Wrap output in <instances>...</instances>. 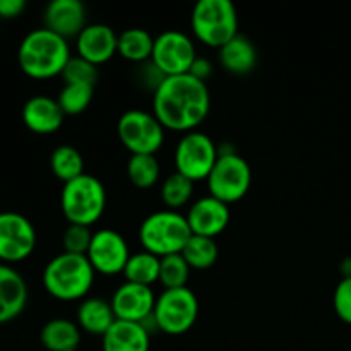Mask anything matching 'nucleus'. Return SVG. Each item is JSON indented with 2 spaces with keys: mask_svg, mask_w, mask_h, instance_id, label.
Here are the masks:
<instances>
[{
  "mask_svg": "<svg viewBox=\"0 0 351 351\" xmlns=\"http://www.w3.org/2000/svg\"><path fill=\"white\" fill-rule=\"evenodd\" d=\"M211 110L208 84L191 74L165 77L153 93V113L161 125L175 132H192Z\"/></svg>",
  "mask_w": 351,
  "mask_h": 351,
  "instance_id": "obj_1",
  "label": "nucleus"
},
{
  "mask_svg": "<svg viewBox=\"0 0 351 351\" xmlns=\"http://www.w3.org/2000/svg\"><path fill=\"white\" fill-rule=\"evenodd\" d=\"M71 57L69 40L45 26L29 31L17 50L21 71L31 79H51L62 75Z\"/></svg>",
  "mask_w": 351,
  "mask_h": 351,
  "instance_id": "obj_2",
  "label": "nucleus"
},
{
  "mask_svg": "<svg viewBox=\"0 0 351 351\" xmlns=\"http://www.w3.org/2000/svg\"><path fill=\"white\" fill-rule=\"evenodd\" d=\"M95 274L96 271L88 257L62 252L45 266L43 287L57 300H84L95 283Z\"/></svg>",
  "mask_w": 351,
  "mask_h": 351,
  "instance_id": "obj_3",
  "label": "nucleus"
},
{
  "mask_svg": "<svg viewBox=\"0 0 351 351\" xmlns=\"http://www.w3.org/2000/svg\"><path fill=\"white\" fill-rule=\"evenodd\" d=\"M192 237L187 216L173 209L151 213L139 226V242L146 252L158 257L180 254Z\"/></svg>",
  "mask_w": 351,
  "mask_h": 351,
  "instance_id": "obj_4",
  "label": "nucleus"
},
{
  "mask_svg": "<svg viewBox=\"0 0 351 351\" xmlns=\"http://www.w3.org/2000/svg\"><path fill=\"white\" fill-rule=\"evenodd\" d=\"M60 208L72 225L91 226L106 209V189L98 177L82 173L62 187Z\"/></svg>",
  "mask_w": 351,
  "mask_h": 351,
  "instance_id": "obj_5",
  "label": "nucleus"
},
{
  "mask_svg": "<svg viewBox=\"0 0 351 351\" xmlns=\"http://www.w3.org/2000/svg\"><path fill=\"white\" fill-rule=\"evenodd\" d=\"M191 26L206 47L221 48L239 34V14L230 0H199L192 9Z\"/></svg>",
  "mask_w": 351,
  "mask_h": 351,
  "instance_id": "obj_6",
  "label": "nucleus"
},
{
  "mask_svg": "<svg viewBox=\"0 0 351 351\" xmlns=\"http://www.w3.org/2000/svg\"><path fill=\"white\" fill-rule=\"evenodd\" d=\"M199 315V300L191 288L163 290L156 297L153 317L158 331L180 336L194 328Z\"/></svg>",
  "mask_w": 351,
  "mask_h": 351,
  "instance_id": "obj_7",
  "label": "nucleus"
},
{
  "mask_svg": "<svg viewBox=\"0 0 351 351\" xmlns=\"http://www.w3.org/2000/svg\"><path fill=\"white\" fill-rule=\"evenodd\" d=\"M206 182H208L209 195L232 206L233 202H239L240 199L245 197L249 192L252 184V170L245 158L233 151V153L219 154Z\"/></svg>",
  "mask_w": 351,
  "mask_h": 351,
  "instance_id": "obj_8",
  "label": "nucleus"
},
{
  "mask_svg": "<svg viewBox=\"0 0 351 351\" xmlns=\"http://www.w3.org/2000/svg\"><path fill=\"white\" fill-rule=\"evenodd\" d=\"M165 127L153 112L127 110L117 122L119 139L130 154H156L165 143Z\"/></svg>",
  "mask_w": 351,
  "mask_h": 351,
  "instance_id": "obj_9",
  "label": "nucleus"
},
{
  "mask_svg": "<svg viewBox=\"0 0 351 351\" xmlns=\"http://www.w3.org/2000/svg\"><path fill=\"white\" fill-rule=\"evenodd\" d=\"M218 146L204 132L192 130L184 134L175 147V168L192 182L206 180L218 161Z\"/></svg>",
  "mask_w": 351,
  "mask_h": 351,
  "instance_id": "obj_10",
  "label": "nucleus"
},
{
  "mask_svg": "<svg viewBox=\"0 0 351 351\" xmlns=\"http://www.w3.org/2000/svg\"><path fill=\"white\" fill-rule=\"evenodd\" d=\"M195 47L189 34L177 29H167L154 38L151 62L160 69L165 77L189 74L194 64Z\"/></svg>",
  "mask_w": 351,
  "mask_h": 351,
  "instance_id": "obj_11",
  "label": "nucleus"
},
{
  "mask_svg": "<svg viewBox=\"0 0 351 351\" xmlns=\"http://www.w3.org/2000/svg\"><path fill=\"white\" fill-rule=\"evenodd\" d=\"M36 247V230L19 213H0V263L16 264L26 261Z\"/></svg>",
  "mask_w": 351,
  "mask_h": 351,
  "instance_id": "obj_12",
  "label": "nucleus"
},
{
  "mask_svg": "<svg viewBox=\"0 0 351 351\" xmlns=\"http://www.w3.org/2000/svg\"><path fill=\"white\" fill-rule=\"evenodd\" d=\"M86 257L95 267L96 273L105 274V276H115L125 269L130 250L122 233L112 228H103L93 233L91 245H89Z\"/></svg>",
  "mask_w": 351,
  "mask_h": 351,
  "instance_id": "obj_13",
  "label": "nucleus"
},
{
  "mask_svg": "<svg viewBox=\"0 0 351 351\" xmlns=\"http://www.w3.org/2000/svg\"><path fill=\"white\" fill-rule=\"evenodd\" d=\"M110 302H112L117 321L143 322L149 315H153L156 295L151 287L125 281L117 288Z\"/></svg>",
  "mask_w": 351,
  "mask_h": 351,
  "instance_id": "obj_14",
  "label": "nucleus"
},
{
  "mask_svg": "<svg viewBox=\"0 0 351 351\" xmlns=\"http://www.w3.org/2000/svg\"><path fill=\"white\" fill-rule=\"evenodd\" d=\"M230 218H232L230 206L213 195L197 199L192 202L187 211V221L192 235L208 237V239H216L221 235L228 228Z\"/></svg>",
  "mask_w": 351,
  "mask_h": 351,
  "instance_id": "obj_15",
  "label": "nucleus"
},
{
  "mask_svg": "<svg viewBox=\"0 0 351 351\" xmlns=\"http://www.w3.org/2000/svg\"><path fill=\"white\" fill-rule=\"evenodd\" d=\"M75 50L79 57L95 65H101L119 53V34L108 24H88L75 38Z\"/></svg>",
  "mask_w": 351,
  "mask_h": 351,
  "instance_id": "obj_16",
  "label": "nucleus"
},
{
  "mask_svg": "<svg viewBox=\"0 0 351 351\" xmlns=\"http://www.w3.org/2000/svg\"><path fill=\"white\" fill-rule=\"evenodd\" d=\"M86 19L88 14L81 0H51L43 12V26L65 40H75L88 26Z\"/></svg>",
  "mask_w": 351,
  "mask_h": 351,
  "instance_id": "obj_17",
  "label": "nucleus"
},
{
  "mask_svg": "<svg viewBox=\"0 0 351 351\" xmlns=\"http://www.w3.org/2000/svg\"><path fill=\"white\" fill-rule=\"evenodd\" d=\"M65 113L55 98L47 95L31 96L23 106V122L34 134H53L62 127Z\"/></svg>",
  "mask_w": 351,
  "mask_h": 351,
  "instance_id": "obj_18",
  "label": "nucleus"
},
{
  "mask_svg": "<svg viewBox=\"0 0 351 351\" xmlns=\"http://www.w3.org/2000/svg\"><path fill=\"white\" fill-rule=\"evenodd\" d=\"M27 305V285L9 264L0 263V324L14 321Z\"/></svg>",
  "mask_w": 351,
  "mask_h": 351,
  "instance_id": "obj_19",
  "label": "nucleus"
},
{
  "mask_svg": "<svg viewBox=\"0 0 351 351\" xmlns=\"http://www.w3.org/2000/svg\"><path fill=\"white\" fill-rule=\"evenodd\" d=\"M151 335L141 322L115 321L101 338V351H149Z\"/></svg>",
  "mask_w": 351,
  "mask_h": 351,
  "instance_id": "obj_20",
  "label": "nucleus"
},
{
  "mask_svg": "<svg viewBox=\"0 0 351 351\" xmlns=\"http://www.w3.org/2000/svg\"><path fill=\"white\" fill-rule=\"evenodd\" d=\"M117 317L112 308V302L101 297L84 298L75 312V322L81 331L93 336H105L106 331L115 324Z\"/></svg>",
  "mask_w": 351,
  "mask_h": 351,
  "instance_id": "obj_21",
  "label": "nucleus"
},
{
  "mask_svg": "<svg viewBox=\"0 0 351 351\" xmlns=\"http://www.w3.org/2000/svg\"><path fill=\"white\" fill-rule=\"evenodd\" d=\"M257 58L259 55H257L256 45L240 33L219 48V64L230 74H249L256 69Z\"/></svg>",
  "mask_w": 351,
  "mask_h": 351,
  "instance_id": "obj_22",
  "label": "nucleus"
},
{
  "mask_svg": "<svg viewBox=\"0 0 351 351\" xmlns=\"http://www.w3.org/2000/svg\"><path fill=\"white\" fill-rule=\"evenodd\" d=\"M40 341L48 351H77L81 328L69 319H51L41 328Z\"/></svg>",
  "mask_w": 351,
  "mask_h": 351,
  "instance_id": "obj_23",
  "label": "nucleus"
},
{
  "mask_svg": "<svg viewBox=\"0 0 351 351\" xmlns=\"http://www.w3.org/2000/svg\"><path fill=\"white\" fill-rule=\"evenodd\" d=\"M154 36L144 27H127L119 34V53L134 64L151 60Z\"/></svg>",
  "mask_w": 351,
  "mask_h": 351,
  "instance_id": "obj_24",
  "label": "nucleus"
},
{
  "mask_svg": "<svg viewBox=\"0 0 351 351\" xmlns=\"http://www.w3.org/2000/svg\"><path fill=\"white\" fill-rule=\"evenodd\" d=\"M160 266L161 257L146 252V250H141L137 254H130L122 274L129 283L151 287L153 283L160 281Z\"/></svg>",
  "mask_w": 351,
  "mask_h": 351,
  "instance_id": "obj_25",
  "label": "nucleus"
},
{
  "mask_svg": "<svg viewBox=\"0 0 351 351\" xmlns=\"http://www.w3.org/2000/svg\"><path fill=\"white\" fill-rule=\"evenodd\" d=\"M50 168L58 180L67 184L84 173V158L77 147L71 144H62L55 147L51 153Z\"/></svg>",
  "mask_w": 351,
  "mask_h": 351,
  "instance_id": "obj_26",
  "label": "nucleus"
},
{
  "mask_svg": "<svg viewBox=\"0 0 351 351\" xmlns=\"http://www.w3.org/2000/svg\"><path fill=\"white\" fill-rule=\"evenodd\" d=\"M127 177L137 189H151L160 182L161 167L156 154H130Z\"/></svg>",
  "mask_w": 351,
  "mask_h": 351,
  "instance_id": "obj_27",
  "label": "nucleus"
},
{
  "mask_svg": "<svg viewBox=\"0 0 351 351\" xmlns=\"http://www.w3.org/2000/svg\"><path fill=\"white\" fill-rule=\"evenodd\" d=\"M180 254L187 261L191 269L204 271L215 266L219 257V249L215 239L192 235Z\"/></svg>",
  "mask_w": 351,
  "mask_h": 351,
  "instance_id": "obj_28",
  "label": "nucleus"
},
{
  "mask_svg": "<svg viewBox=\"0 0 351 351\" xmlns=\"http://www.w3.org/2000/svg\"><path fill=\"white\" fill-rule=\"evenodd\" d=\"M160 195L167 209L178 211L191 202L192 195H194V182L189 180L178 171H173L161 184Z\"/></svg>",
  "mask_w": 351,
  "mask_h": 351,
  "instance_id": "obj_29",
  "label": "nucleus"
},
{
  "mask_svg": "<svg viewBox=\"0 0 351 351\" xmlns=\"http://www.w3.org/2000/svg\"><path fill=\"white\" fill-rule=\"evenodd\" d=\"M191 266L184 259L182 254H171V256L161 257L160 266V283L165 290H175V288H185L191 278Z\"/></svg>",
  "mask_w": 351,
  "mask_h": 351,
  "instance_id": "obj_30",
  "label": "nucleus"
},
{
  "mask_svg": "<svg viewBox=\"0 0 351 351\" xmlns=\"http://www.w3.org/2000/svg\"><path fill=\"white\" fill-rule=\"evenodd\" d=\"M95 86L89 84H64L58 93V105L65 115H81L93 101Z\"/></svg>",
  "mask_w": 351,
  "mask_h": 351,
  "instance_id": "obj_31",
  "label": "nucleus"
},
{
  "mask_svg": "<svg viewBox=\"0 0 351 351\" xmlns=\"http://www.w3.org/2000/svg\"><path fill=\"white\" fill-rule=\"evenodd\" d=\"M98 65L91 64L86 58L79 57L77 53L72 55L71 60L65 65L62 77L65 84H89L96 86L98 81Z\"/></svg>",
  "mask_w": 351,
  "mask_h": 351,
  "instance_id": "obj_32",
  "label": "nucleus"
},
{
  "mask_svg": "<svg viewBox=\"0 0 351 351\" xmlns=\"http://www.w3.org/2000/svg\"><path fill=\"white\" fill-rule=\"evenodd\" d=\"M91 240H93V232L89 230V226L72 225V223H69L64 235H62L64 252L86 256L89 250V245H91Z\"/></svg>",
  "mask_w": 351,
  "mask_h": 351,
  "instance_id": "obj_33",
  "label": "nucleus"
},
{
  "mask_svg": "<svg viewBox=\"0 0 351 351\" xmlns=\"http://www.w3.org/2000/svg\"><path fill=\"white\" fill-rule=\"evenodd\" d=\"M332 307L336 315L351 326V278H341L332 295Z\"/></svg>",
  "mask_w": 351,
  "mask_h": 351,
  "instance_id": "obj_34",
  "label": "nucleus"
},
{
  "mask_svg": "<svg viewBox=\"0 0 351 351\" xmlns=\"http://www.w3.org/2000/svg\"><path fill=\"white\" fill-rule=\"evenodd\" d=\"M139 65H141V71H139V75H137L139 84L144 86L146 89L151 88L154 93L158 88H160L161 82L165 81V75L161 74L160 69H158L151 60L144 62V64H139Z\"/></svg>",
  "mask_w": 351,
  "mask_h": 351,
  "instance_id": "obj_35",
  "label": "nucleus"
},
{
  "mask_svg": "<svg viewBox=\"0 0 351 351\" xmlns=\"http://www.w3.org/2000/svg\"><path fill=\"white\" fill-rule=\"evenodd\" d=\"M26 9V0H0V19L19 17Z\"/></svg>",
  "mask_w": 351,
  "mask_h": 351,
  "instance_id": "obj_36",
  "label": "nucleus"
},
{
  "mask_svg": "<svg viewBox=\"0 0 351 351\" xmlns=\"http://www.w3.org/2000/svg\"><path fill=\"white\" fill-rule=\"evenodd\" d=\"M189 74H191L192 77L199 79V81L206 82L213 74V64L208 60V58L195 57V60H194V64H192Z\"/></svg>",
  "mask_w": 351,
  "mask_h": 351,
  "instance_id": "obj_37",
  "label": "nucleus"
},
{
  "mask_svg": "<svg viewBox=\"0 0 351 351\" xmlns=\"http://www.w3.org/2000/svg\"><path fill=\"white\" fill-rule=\"evenodd\" d=\"M339 271H341L343 278H351V257H345L339 264Z\"/></svg>",
  "mask_w": 351,
  "mask_h": 351,
  "instance_id": "obj_38",
  "label": "nucleus"
}]
</instances>
